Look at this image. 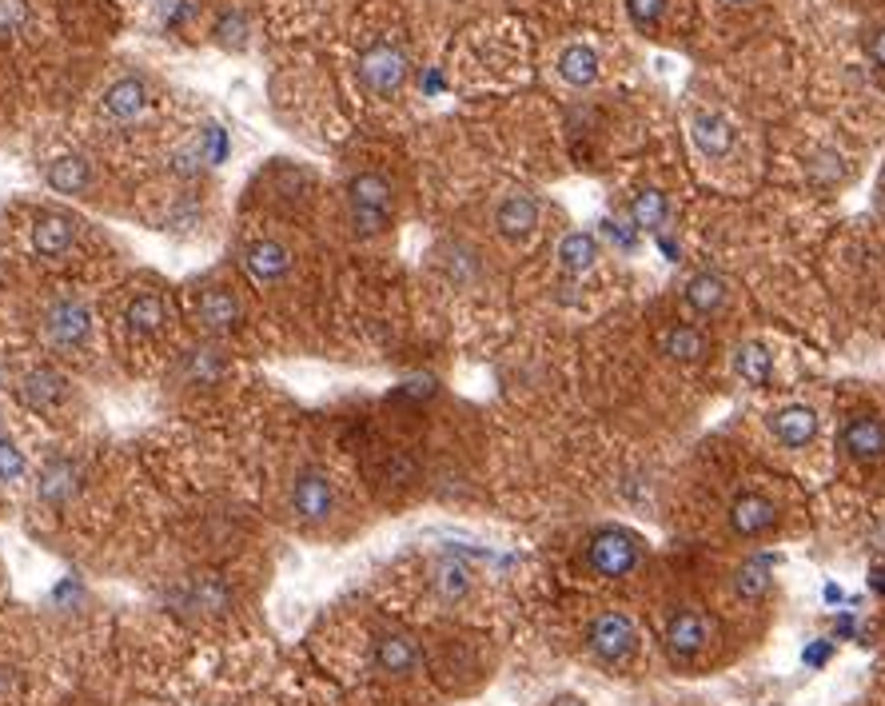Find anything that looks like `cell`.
<instances>
[{"label":"cell","mask_w":885,"mask_h":706,"mask_svg":"<svg viewBox=\"0 0 885 706\" xmlns=\"http://www.w3.org/2000/svg\"><path fill=\"white\" fill-rule=\"evenodd\" d=\"M292 248L280 244L275 235H256L244 248V268L259 287H275L292 275Z\"/></svg>","instance_id":"11"},{"label":"cell","mask_w":885,"mask_h":706,"mask_svg":"<svg viewBox=\"0 0 885 706\" xmlns=\"http://www.w3.org/2000/svg\"><path fill=\"white\" fill-rule=\"evenodd\" d=\"M718 9H726V13H751V9H758L762 0H714Z\"/></svg>","instance_id":"35"},{"label":"cell","mask_w":885,"mask_h":706,"mask_svg":"<svg viewBox=\"0 0 885 706\" xmlns=\"http://www.w3.org/2000/svg\"><path fill=\"white\" fill-rule=\"evenodd\" d=\"M152 108V88H148L144 76H116L104 97H100V112L108 116L112 125H136L144 120V112Z\"/></svg>","instance_id":"9"},{"label":"cell","mask_w":885,"mask_h":706,"mask_svg":"<svg viewBox=\"0 0 885 706\" xmlns=\"http://www.w3.org/2000/svg\"><path fill=\"white\" fill-rule=\"evenodd\" d=\"M687 132H690L694 152L706 156V161H726V156H734L738 149L734 116L722 108H694L687 120Z\"/></svg>","instance_id":"8"},{"label":"cell","mask_w":885,"mask_h":706,"mask_svg":"<svg viewBox=\"0 0 885 706\" xmlns=\"http://www.w3.org/2000/svg\"><path fill=\"white\" fill-rule=\"evenodd\" d=\"M646 547L634 531L627 527H603L590 535L587 543V567L603 579H627L630 570H639Z\"/></svg>","instance_id":"3"},{"label":"cell","mask_w":885,"mask_h":706,"mask_svg":"<svg viewBox=\"0 0 885 706\" xmlns=\"http://www.w3.org/2000/svg\"><path fill=\"white\" fill-rule=\"evenodd\" d=\"M21 396H25L28 408L61 411L64 403L73 399V384H68L61 372H52V368H33V372H25V380H21Z\"/></svg>","instance_id":"18"},{"label":"cell","mask_w":885,"mask_h":706,"mask_svg":"<svg viewBox=\"0 0 885 706\" xmlns=\"http://www.w3.org/2000/svg\"><path fill=\"white\" fill-rule=\"evenodd\" d=\"M766 427L782 447L798 451V447H810L818 439V411L810 403H782L766 415Z\"/></svg>","instance_id":"14"},{"label":"cell","mask_w":885,"mask_h":706,"mask_svg":"<svg viewBox=\"0 0 885 706\" xmlns=\"http://www.w3.org/2000/svg\"><path fill=\"white\" fill-rule=\"evenodd\" d=\"M554 73H559V80H563L566 88H578V92H582V88L599 85L603 56H599V49L587 44V40H570V44H563L559 56H554Z\"/></svg>","instance_id":"15"},{"label":"cell","mask_w":885,"mask_h":706,"mask_svg":"<svg viewBox=\"0 0 885 706\" xmlns=\"http://www.w3.org/2000/svg\"><path fill=\"white\" fill-rule=\"evenodd\" d=\"M551 706H587V703H582L578 694H559V698H554Z\"/></svg>","instance_id":"37"},{"label":"cell","mask_w":885,"mask_h":706,"mask_svg":"<svg viewBox=\"0 0 885 706\" xmlns=\"http://www.w3.org/2000/svg\"><path fill=\"white\" fill-rule=\"evenodd\" d=\"M734 375L746 387H770L774 384V351L762 339H746L734 351Z\"/></svg>","instance_id":"22"},{"label":"cell","mask_w":885,"mask_h":706,"mask_svg":"<svg viewBox=\"0 0 885 706\" xmlns=\"http://www.w3.org/2000/svg\"><path fill=\"white\" fill-rule=\"evenodd\" d=\"M347 204H371V208H395V188L383 172H356L347 180Z\"/></svg>","instance_id":"26"},{"label":"cell","mask_w":885,"mask_h":706,"mask_svg":"<svg viewBox=\"0 0 885 706\" xmlns=\"http://www.w3.org/2000/svg\"><path fill=\"white\" fill-rule=\"evenodd\" d=\"M706 351H710V339H706V332L702 328H694V323H675V328H666L663 332V356L675 363H698L706 360Z\"/></svg>","instance_id":"24"},{"label":"cell","mask_w":885,"mask_h":706,"mask_svg":"<svg viewBox=\"0 0 885 706\" xmlns=\"http://www.w3.org/2000/svg\"><path fill=\"white\" fill-rule=\"evenodd\" d=\"M630 220L639 223L642 232H663L670 220V200L663 188H639L630 196Z\"/></svg>","instance_id":"27"},{"label":"cell","mask_w":885,"mask_h":706,"mask_svg":"<svg viewBox=\"0 0 885 706\" xmlns=\"http://www.w3.org/2000/svg\"><path fill=\"white\" fill-rule=\"evenodd\" d=\"M682 304H687L690 316H702V320H710V316H718V311L730 304V280H726L722 272H694L682 284Z\"/></svg>","instance_id":"17"},{"label":"cell","mask_w":885,"mask_h":706,"mask_svg":"<svg viewBox=\"0 0 885 706\" xmlns=\"http://www.w3.org/2000/svg\"><path fill=\"white\" fill-rule=\"evenodd\" d=\"M347 223L359 240H375L395 223V208H371V204H347Z\"/></svg>","instance_id":"30"},{"label":"cell","mask_w":885,"mask_h":706,"mask_svg":"<svg viewBox=\"0 0 885 706\" xmlns=\"http://www.w3.org/2000/svg\"><path fill=\"white\" fill-rule=\"evenodd\" d=\"M431 591L439 603H463L471 595V570L459 559H439L431 567Z\"/></svg>","instance_id":"25"},{"label":"cell","mask_w":885,"mask_h":706,"mask_svg":"<svg viewBox=\"0 0 885 706\" xmlns=\"http://www.w3.org/2000/svg\"><path fill=\"white\" fill-rule=\"evenodd\" d=\"M359 88L375 100H392L407 88V76H411V61H407L403 44L395 40H371L368 49L359 52L356 64Z\"/></svg>","instance_id":"2"},{"label":"cell","mask_w":885,"mask_h":706,"mask_svg":"<svg viewBox=\"0 0 885 706\" xmlns=\"http://www.w3.org/2000/svg\"><path fill=\"white\" fill-rule=\"evenodd\" d=\"M587 651L603 667H623L639 655V627L623 615V611H603L599 619L587 627Z\"/></svg>","instance_id":"4"},{"label":"cell","mask_w":885,"mask_h":706,"mask_svg":"<svg viewBox=\"0 0 885 706\" xmlns=\"http://www.w3.org/2000/svg\"><path fill=\"white\" fill-rule=\"evenodd\" d=\"M216 33H220V44H228V49H244V16H240V13L223 16Z\"/></svg>","instance_id":"34"},{"label":"cell","mask_w":885,"mask_h":706,"mask_svg":"<svg viewBox=\"0 0 885 706\" xmlns=\"http://www.w3.org/2000/svg\"><path fill=\"white\" fill-rule=\"evenodd\" d=\"M44 180H49V188L61 192V196H88L92 184H97V172H92V164H88L85 156H56V161H49V168H44Z\"/></svg>","instance_id":"21"},{"label":"cell","mask_w":885,"mask_h":706,"mask_svg":"<svg viewBox=\"0 0 885 706\" xmlns=\"http://www.w3.org/2000/svg\"><path fill=\"white\" fill-rule=\"evenodd\" d=\"M842 447L846 455L861 459V463H873V459L885 455V423L877 415H849L842 423Z\"/></svg>","instance_id":"19"},{"label":"cell","mask_w":885,"mask_h":706,"mask_svg":"<svg viewBox=\"0 0 885 706\" xmlns=\"http://www.w3.org/2000/svg\"><path fill=\"white\" fill-rule=\"evenodd\" d=\"M870 582H873V591H877V595H885V567H873Z\"/></svg>","instance_id":"36"},{"label":"cell","mask_w":885,"mask_h":706,"mask_svg":"<svg viewBox=\"0 0 885 706\" xmlns=\"http://www.w3.org/2000/svg\"><path fill=\"white\" fill-rule=\"evenodd\" d=\"M40 332H44V344L61 356H85L92 351V339H97V316L88 308V299L64 292L44 308V320H40Z\"/></svg>","instance_id":"1"},{"label":"cell","mask_w":885,"mask_h":706,"mask_svg":"<svg viewBox=\"0 0 885 706\" xmlns=\"http://www.w3.org/2000/svg\"><path fill=\"white\" fill-rule=\"evenodd\" d=\"M627 13L639 33H658L670 16V0H627Z\"/></svg>","instance_id":"32"},{"label":"cell","mask_w":885,"mask_h":706,"mask_svg":"<svg viewBox=\"0 0 885 706\" xmlns=\"http://www.w3.org/2000/svg\"><path fill=\"white\" fill-rule=\"evenodd\" d=\"M292 511L304 527H320L335 515V484L323 467H304L292 479Z\"/></svg>","instance_id":"7"},{"label":"cell","mask_w":885,"mask_h":706,"mask_svg":"<svg viewBox=\"0 0 885 706\" xmlns=\"http://www.w3.org/2000/svg\"><path fill=\"white\" fill-rule=\"evenodd\" d=\"M774 523H778L774 503L766 496H758V491L738 496L734 503H730V531L742 535V539H758V535H766Z\"/></svg>","instance_id":"20"},{"label":"cell","mask_w":885,"mask_h":706,"mask_svg":"<svg viewBox=\"0 0 885 706\" xmlns=\"http://www.w3.org/2000/svg\"><path fill=\"white\" fill-rule=\"evenodd\" d=\"M714 631H710V619L702 615V611H675L670 619H666V646H670V655L682 658V663H694V658L710 646Z\"/></svg>","instance_id":"12"},{"label":"cell","mask_w":885,"mask_h":706,"mask_svg":"<svg viewBox=\"0 0 885 706\" xmlns=\"http://www.w3.org/2000/svg\"><path fill=\"white\" fill-rule=\"evenodd\" d=\"M861 52L877 73H885V21H873V25L861 28Z\"/></svg>","instance_id":"33"},{"label":"cell","mask_w":885,"mask_h":706,"mask_svg":"<svg viewBox=\"0 0 885 706\" xmlns=\"http://www.w3.org/2000/svg\"><path fill=\"white\" fill-rule=\"evenodd\" d=\"M770 587H774V575H770V563H766V559H746V563L734 570V595L742 599V603L766 599Z\"/></svg>","instance_id":"28"},{"label":"cell","mask_w":885,"mask_h":706,"mask_svg":"<svg viewBox=\"0 0 885 706\" xmlns=\"http://www.w3.org/2000/svg\"><path fill=\"white\" fill-rule=\"evenodd\" d=\"M806 176H810L813 188H837L842 180H846V156L837 149H830V144H822V149H813L810 156H806Z\"/></svg>","instance_id":"29"},{"label":"cell","mask_w":885,"mask_h":706,"mask_svg":"<svg viewBox=\"0 0 885 706\" xmlns=\"http://www.w3.org/2000/svg\"><path fill=\"white\" fill-rule=\"evenodd\" d=\"M168 320H172L168 299H164L156 287H136L120 308V332L128 344H152V339H161V335L168 332Z\"/></svg>","instance_id":"5"},{"label":"cell","mask_w":885,"mask_h":706,"mask_svg":"<svg viewBox=\"0 0 885 706\" xmlns=\"http://www.w3.org/2000/svg\"><path fill=\"white\" fill-rule=\"evenodd\" d=\"M0 432H4V408H0Z\"/></svg>","instance_id":"38"},{"label":"cell","mask_w":885,"mask_h":706,"mask_svg":"<svg viewBox=\"0 0 885 706\" xmlns=\"http://www.w3.org/2000/svg\"><path fill=\"white\" fill-rule=\"evenodd\" d=\"M196 323L208 335H232L244 323V304L228 284H204L196 296Z\"/></svg>","instance_id":"10"},{"label":"cell","mask_w":885,"mask_h":706,"mask_svg":"<svg viewBox=\"0 0 885 706\" xmlns=\"http://www.w3.org/2000/svg\"><path fill=\"white\" fill-rule=\"evenodd\" d=\"M80 220H76L73 211L64 208H44L37 211V220H33V228H28V244H33V252H37L40 260H68L76 248H80Z\"/></svg>","instance_id":"6"},{"label":"cell","mask_w":885,"mask_h":706,"mask_svg":"<svg viewBox=\"0 0 885 706\" xmlns=\"http://www.w3.org/2000/svg\"><path fill=\"white\" fill-rule=\"evenodd\" d=\"M539 223H542V204L535 196H527V192H511V196H503L495 204V228H499V235L511 240V244L530 240V235L539 232Z\"/></svg>","instance_id":"13"},{"label":"cell","mask_w":885,"mask_h":706,"mask_svg":"<svg viewBox=\"0 0 885 706\" xmlns=\"http://www.w3.org/2000/svg\"><path fill=\"white\" fill-rule=\"evenodd\" d=\"M371 663H375V670H383V675H392V679H411L419 670V663H423V655H419V643L411 639V634H380L375 639V646H371Z\"/></svg>","instance_id":"16"},{"label":"cell","mask_w":885,"mask_h":706,"mask_svg":"<svg viewBox=\"0 0 885 706\" xmlns=\"http://www.w3.org/2000/svg\"><path fill=\"white\" fill-rule=\"evenodd\" d=\"M28 479V455L9 432H0V484L16 487Z\"/></svg>","instance_id":"31"},{"label":"cell","mask_w":885,"mask_h":706,"mask_svg":"<svg viewBox=\"0 0 885 706\" xmlns=\"http://www.w3.org/2000/svg\"><path fill=\"white\" fill-rule=\"evenodd\" d=\"M554 256H559V268H563L566 275H587L590 268L599 264V256H603V244L590 232H566L563 240H559Z\"/></svg>","instance_id":"23"}]
</instances>
